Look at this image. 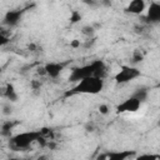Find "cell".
Masks as SVG:
<instances>
[{
    "label": "cell",
    "instance_id": "6da1fadb",
    "mask_svg": "<svg viewBox=\"0 0 160 160\" xmlns=\"http://www.w3.org/2000/svg\"><path fill=\"white\" fill-rule=\"evenodd\" d=\"M106 75V66L104 64V61L101 60H95L90 64H86V65H82V66H79V68H75L71 70V74L69 76V80L71 82H79L86 78H90V76H96V78H100V79H104Z\"/></svg>",
    "mask_w": 160,
    "mask_h": 160
},
{
    "label": "cell",
    "instance_id": "7a4b0ae2",
    "mask_svg": "<svg viewBox=\"0 0 160 160\" xmlns=\"http://www.w3.org/2000/svg\"><path fill=\"white\" fill-rule=\"evenodd\" d=\"M104 89V79L96 78V76H90L86 78L74 85V88L66 94V95H74V94H90L95 95L101 92Z\"/></svg>",
    "mask_w": 160,
    "mask_h": 160
},
{
    "label": "cell",
    "instance_id": "3957f363",
    "mask_svg": "<svg viewBox=\"0 0 160 160\" xmlns=\"http://www.w3.org/2000/svg\"><path fill=\"white\" fill-rule=\"evenodd\" d=\"M40 132L38 131H25V132H20L16 134L14 136L10 138L9 140V146L12 150H24L28 149L29 146H31L34 142H38L39 138H40Z\"/></svg>",
    "mask_w": 160,
    "mask_h": 160
},
{
    "label": "cell",
    "instance_id": "277c9868",
    "mask_svg": "<svg viewBox=\"0 0 160 160\" xmlns=\"http://www.w3.org/2000/svg\"><path fill=\"white\" fill-rule=\"evenodd\" d=\"M140 70L134 66H122L120 71L115 75V81L118 84H126L140 76Z\"/></svg>",
    "mask_w": 160,
    "mask_h": 160
},
{
    "label": "cell",
    "instance_id": "5b68a950",
    "mask_svg": "<svg viewBox=\"0 0 160 160\" xmlns=\"http://www.w3.org/2000/svg\"><path fill=\"white\" fill-rule=\"evenodd\" d=\"M141 104L136 98H134L132 95L128 99H125L122 102H120L116 106V111L118 112H135L141 108Z\"/></svg>",
    "mask_w": 160,
    "mask_h": 160
},
{
    "label": "cell",
    "instance_id": "8992f818",
    "mask_svg": "<svg viewBox=\"0 0 160 160\" xmlns=\"http://www.w3.org/2000/svg\"><path fill=\"white\" fill-rule=\"evenodd\" d=\"M146 20L150 22H160V2H150L146 10Z\"/></svg>",
    "mask_w": 160,
    "mask_h": 160
},
{
    "label": "cell",
    "instance_id": "52a82bcc",
    "mask_svg": "<svg viewBox=\"0 0 160 160\" xmlns=\"http://www.w3.org/2000/svg\"><path fill=\"white\" fill-rule=\"evenodd\" d=\"M24 10H9L4 16V24L8 26H15L20 21Z\"/></svg>",
    "mask_w": 160,
    "mask_h": 160
},
{
    "label": "cell",
    "instance_id": "ba28073f",
    "mask_svg": "<svg viewBox=\"0 0 160 160\" xmlns=\"http://www.w3.org/2000/svg\"><path fill=\"white\" fill-rule=\"evenodd\" d=\"M64 66H65V64H62V62H48L44 66V69H45V72L49 78L56 79L61 74V71L64 70Z\"/></svg>",
    "mask_w": 160,
    "mask_h": 160
},
{
    "label": "cell",
    "instance_id": "9c48e42d",
    "mask_svg": "<svg viewBox=\"0 0 160 160\" xmlns=\"http://www.w3.org/2000/svg\"><path fill=\"white\" fill-rule=\"evenodd\" d=\"M132 155H135V151H132V150L109 151L108 152V160H128Z\"/></svg>",
    "mask_w": 160,
    "mask_h": 160
},
{
    "label": "cell",
    "instance_id": "30bf717a",
    "mask_svg": "<svg viewBox=\"0 0 160 160\" xmlns=\"http://www.w3.org/2000/svg\"><path fill=\"white\" fill-rule=\"evenodd\" d=\"M145 9H146V4H145L144 0H132V1L129 2L128 8H126V11L130 12V14L139 15V14H141Z\"/></svg>",
    "mask_w": 160,
    "mask_h": 160
},
{
    "label": "cell",
    "instance_id": "8fae6325",
    "mask_svg": "<svg viewBox=\"0 0 160 160\" xmlns=\"http://www.w3.org/2000/svg\"><path fill=\"white\" fill-rule=\"evenodd\" d=\"M2 95L10 101H16L18 100V94H16V91H15V89L11 84H6V86L2 91Z\"/></svg>",
    "mask_w": 160,
    "mask_h": 160
},
{
    "label": "cell",
    "instance_id": "7c38bea8",
    "mask_svg": "<svg viewBox=\"0 0 160 160\" xmlns=\"http://www.w3.org/2000/svg\"><path fill=\"white\" fill-rule=\"evenodd\" d=\"M132 96L136 98L140 102H144V101L148 99V90H146L145 88H140V89H138V90L132 94Z\"/></svg>",
    "mask_w": 160,
    "mask_h": 160
},
{
    "label": "cell",
    "instance_id": "4fadbf2b",
    "mask_svg": "<svg viewBox=\"0 0 160 160\" xmlns=\"http://www.w3.org/2000/svg\"><path fill=\"white\" fill-rule=\"evenodd\" d=\"M135 160H160V155L156 154H141L135 158Z\"/></svg>",
    "mask_w": 160,
    "mask_h": 160
},
{
    "label": "cell",
    "instance_id": "5bb4252c",
    "mask_svg": "<svg viewBox=\"0 0 160 160\" xmlns=\"http://www.w3.org/2000/svg\"><path fill=\"white\" fill-rule=\"evenodd\" d=\"M144 60V54L140 51V50H135L132 56H131V61L134 64H138V62H141Z\"/></svg>",
    "mask_w": 160,
    "mask_h": 160
},
{
    "label": "cell",
    "instance_id": "9a60e30c",
    "mask_svg": "<svg viewBox=\"0 0 160 160\" xmlns=\"http://www.w3.org/2000/svg\"><path fill=\"white\" fill-rule=\"evenodd\" d=\"M11 128H12V124L10 121H6L2 125V135H8L10 132V130H11Z\"/></svg>",
    "mask_w": 160,
    "mask_h": 160
},
{
    "label": "cell",
    "instance_id": "2e32d148",
    "mask_svg": "<svg viewBox=\"0 0 160 160\" xmlns=\"http://www.w3.org/2000/svg\"><path fill=\"white\" fill-rule=\"evenodd\" d=\"M80 19H81V15L78 11H72L71 12V15H70V21L71 22H78Z\"/></svg>",
    "mask_w": 160,
    "mask_h": 160
},
{
    "label": "cell",
    "instance_id": "e0dca14e",
    "mask_svg": "<svg viewBox=\"0 0 160 160\" xmlns=\"http://www.w3.org/2000/svg\"><path fill=\"white\" fill-rule=\"evenodd\" d=\"M99 112L102 114V115H106V114L109 112V106H108L106 104H101V105H99Z\"/></svg>",
    "mask_w": 160,
    "mask_h": 160
},
{
    "label": "cell",
    "instance_id": "ac0fdd59",
    "mask_svg": "<svg viewBox=\"0 0 160 160\" xmlns=\"http://www.w3.org/2000/svg\"><path fill=\"white\" fill-rule=\"evenodd\" d=\"M39 132H40V135H41L42 138H46L48 135L51 134V129H49V128H41V129L39 130Z\"/></svg>",
    "mask_w": 160,
    "mask_h": 160
},
{
    "label": "cell",
    "instance_id": "d6986e66",
    "mask_svg": "<svg viewBox=\"0 0 160 160\" xmlns=\"http://www.w3.org/2000/svg\"><path fill=\"white\" fill-rule=\"evenodd\" d=\"M9 40H10V39H9L8 36H5V34H4V32H1V34H0V44H1L2 46H4L5 44H8V42H9Z\"/></svg>",
    "mask_w": 160,
    "mask_h": 160
},
{
    "label": "cell",
    "instance_id": "ffe728a7",
    "mask_svg": "<svg viewBox=\"0 0 160 160\" xmlns=\"http://www.w3.org/2000/svg\"><path fill=\"white\" fill-rule=\"evenodd\" d=\"M96 160H108V152H105V154H100V155H98V158H96Z\"/></svg>",
    "mask_w": 160,
    "mask_h": 160
},
{
    "label": "cell",
    "instance_id": "44dd1931",
    "mask_svg": "<svg viewBox=\"0 0 160 160\" xmlns=\"http://www.w3.org/2000/svg\"><path fill=\"white\" fill-rule=\"evenodd\" d=\"M71 46H72V48H79V46H80V41L76 40V39L72 40V41H71Z\"/></svg>",
    "mask_w": 160,
    "mask_h": 160
},
{
    "label": "cell",
    "instance_id": "7402d4cb",
    "mask_svg": "<svg viewBox=\"0 0 160 160\" xmlns=\"http://www.w3.org/2000/svg\"><path fill=\"white\" fill-rule=\"evenodd\" d=\"M31 85H32V88H34L35 90L40 88V84H39V82H36V81H32V82H31Z\"/></svg>",
    "mask_w": 160,
    "mask_h": 160
},
{
    "label": "cell",
    "instance_id": "603a6c76",
    "mask_svg": "<svg viewBox=\"0 0 160 160\" xmlns=\"http://www.w3.org/2000/svg\"><path fill=\"white\" fill-rule=\"evenodd\" d=\"M38 160H49V158H48L46 155H40V156L38 158Z\"/></svg>",
    "mask_w": 160,
    "mask_h": 160
},
{
    "label": "cell",
    "instance_id": "cb8c5ba5",
    "mask_svg": "<svg viewBox=\"0 0 160 160\" xmlns=\"http://www.w3.org/2000/svg\"><path fill=\"white\" fill-rule=\"evenodd\" d=\"M9 160H28V159H16V158H12V159H9Z\"/></svg>",
    "mask_w": 160,
    "mask_h": 160
},
{
    "label": "cell",
    "instance_id": "d4e9b609",
    "mask_svg": "<svg viewBox=\"0 0 160 160\" xmlns=\"http://www.w3.org/2000/svg\"><path fill=\"white\" fill-rule=\"evenodd\" d=\"M158 125H159V128H160V119H159V121H158Z\"/></svg>",
    "mask_w": 160,
    "mask_h": 160
}]
</instances>
